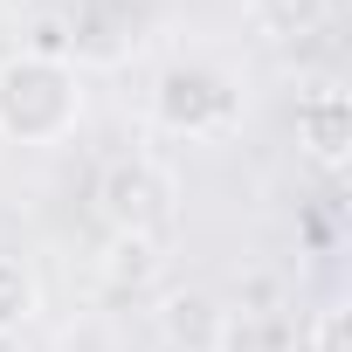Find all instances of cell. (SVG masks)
I'll return each mask as SVG.
<instances>
[{"mask_svg": "<svg viewBox=\"0 0 352 352\" xmlns=\"http://www.w3.org/2000/svg\"><path fill=\"white\" fill-rule=\"evenodd\" d=\"M83 118V76L56 49L0 56V138L8 145H63Z\"/></svg>", "mask_w": 352, "mask_h": 352, "instance_id": "obj_1", "label": "cell"}, {"mask_svg": "<svg viewBox=\"0 0 352 352\" xmlns=\"http://www.w3.org/2000/svg\"><path fill=\"white\" fill-rule=\"evenodd\" d=\"M152 124L173 138H228L242 124V83L221 63H173L152 83Z\"/></svg>", "mask_w": 352, "mask_h": 352, "instance_id": "obj_2", "label": "cell"}, {"mask_svg": "<svg viewBox=\"0 0 352 352\" xmlns=\"http://www.w3.org/2000/svg\"><path fill=\"white\" fill-rule=\"evenodd\" d=\"M97 208H104L111 235L166 242L173 214H180V180H173L159 159L131 152V159H111V166H104V180H97Z\"/></svg>", "mask_w": 352, "mask_h": 352, "instance_id": "obj_3", "label": "cell"}, {"mask_svg": "<svg viewBox=\"0 0 352 352\" xmlns=\"http://www.w3.org/2000/svg\"><path fill=\"white\" fill-rule=\"evenodd\" d=\"M297 145H304V159L324 166V173L345 166V152H352V97H345L338 83H311V90L297 97Z\"/></svg>", "mask_w": 352, "mask_h": 352, "instance_id": "obj_4", "label": "cell"}, {"mask_svg": "<svg viewBox=\"0 0 352 352\" xmlns=\"http://www.w3.org/2000/svg\"><path fill=\"white\" fill-rule=\"evenodd\" d=\"M221 324H228V311H221L214 297H201V290L166 297V311H159V331L180 345V352H214V345H221Z\"/></svg>", "mask_w": 352, "mask_h": 352, "instance_id": "obj_5", "label": "cell"}, {"mask_svg": "<svg viewBox=\"0 0 352 352\" xmlns=\"http://www.w3.org/2000/svg\"><path fill=\"white\" fill-rule=\"evenodd\" d=\"M249 14L270 42H304L331 21V0H249Z\"/></svg>", "mask_w": 352, "mask_h": 352, "instance_id": "obj_6", "label": "cell"}, {"mask_svg": "<svg viewBox=\"0 0 352 352\" xmlns=\"http://www.w3.org/2000/svg\"><path fill=\"white\" fill-rule=\"evenodd\" d=\"M104 283H111V290H152V283H159V242H145V235H111V249H104Z\"/></svg>", "mask_w": 352, "mask_h": 352, "instance_id": "obj_7", "label": "cell"}, {"mask_svg": "<svg viewBox=\"0 0 352 352\" xmlns=\"http://www.w3.org/2000/svg\"><path fill=\"white\" fill-rule=\"evenodd\" d=\"M214 352H297V338H290V324L283 318H270V311H228V324H221V345Z\"/></svg>", "mask_w": 352, "mask_h": 352, "instance_id": "obj_8", "label": "cell"}, {"mask_svg": "<svg viewBox=\"0 0 352 352\" xmlns=\"http://www.w3.org/2000/svg\"><path fill=\"white\" fill-rule=\"evenodd\" d=\"M35 311H42V283H35V270H28L21 256L0 249V331H21Z\"/></svg>", "mask_w": 352, "mask_h": 352, "instance_id": "obj_9", "label": "cell"}, {"mask_svg": "<svg viewBox=\"0 0 352 352\" xmlns=\"http://www.w3.org/2000/svg\"><path fill=\"white\" fill-rule=\"evenodd\" d=\"M304 352H352V311L345 304H324L304 331Z\"/></svg>", "mask_w": 352, "mask_h": 352, "instance_id": "obj_10", "label": "cell"}]
</instances>
